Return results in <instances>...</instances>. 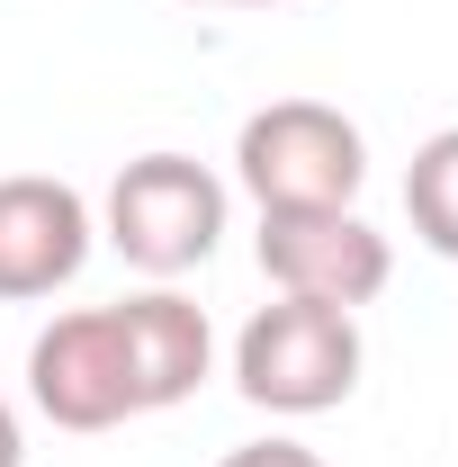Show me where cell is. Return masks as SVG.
Returning <instances> with one entry per match:
<instances>
[{
  "mask_svg": "<svg viewBox=\"0 0 458 467\" xmlns=\"http://www.w3.org/2000/svg\"><path fill=\"white\" fill-rule=\"evenodd\" d=\"M216 467H324L306 441H243V450H225Z\"/></svg>",
  "mask_w": 458,
  "mask_h": 467,
  "instance_id": "obj_9",
  "label": "cell"
},
{
  "mask_svg": "<svg viewBox=\"0 0 458 467\" xmlns=\"http://www.w3.org/2000/svg\"><path fill=\"white\" fill-rule=\"evenodd\" d=\"M117 342H126V378H135V405L162 413L189 405L216 368V333H207V306H189L180 288H144V296H117Z\"/></svg>",
  "mask_w": 458,
  "mask_h": 467,
  "instance_id": "obj_7",
  "label": "cell"
},
{
  "mask_svg": "<svg viewBox=\"0 0 458 467\" xmlns=\"http://www.w3.org/2000/svg\"><path fill=\"white\" fill-rule=\"evenodd\" d=\"M234 180L252 189L261 216L279 207H350L369 180V135L324 99H270L234 135Z\"/></svg>",
  "mask_w": 458,
  "mask_h": 467,
  "instance_id": "obj_1",
  "label": "cell"
},
{
  "mask_svg": "<svg viewBox=\"0 0 458 467\" xmlns=\"http://www.w3.org/2000/svg\"><path fill=\"white\" fill-rule=\"evenodd\" d=\"M225 234V180L189 153H135L109 180V243L126 270L144 279H180L216 252Z\"/></svg>",
  "mask_w": 458,
  "mask_h": 467,
  "instance_id": "obj_3",
  "label": "cell"
},
{
  "mask_svg": "<svg viewBox=\"0 0 458 467\" xmlns=\"http://www.w3.org/2000/svg\"><path fill=\"white\" fill-rule=\"evenodd\" d=\"M90 207L72 180H46V171H9L0 180V296L9 306H36L81 279L90 261Z\"/></svg>",
  "mask_w": 458,
  "mask_h": 467,
  "instance_id": "obj_6",
  "label": "cell"
},
{
  "mask_svg": "<svg viewBox=\"0 0 458 467\" xmlns=\"http://www.w3.org/2000/svg\"><path fill=\"white\" fill-rule=\"evenodd\" d=\"M261 270L279 296H315V306L359 315L369 296H387L396 252L359 207H279V216H261Z\"/></svg>",
  "mask_w": 458,
  "mask_h": 467,
  "instance_id": "obj_4",
  "label": "cell"
},
{
  "mask_svg": "<svg viewBox=\"0 0 458 467\" xmlns=\"http://www.w3.org/2000/svg\"><path fill=\"white\" fill-rule=\"evenodd\" d=\"M27 396H36V413H46L55 431H117L126 413H144L109 306L55 315V324L27 342Z\"/></svg>",
  "mask_w": 458,
  "mask_h": 467,
  "instance_id": "obj_5",
  "label": "cell"
},
{
  "mask_svg": "<svg viewBox=\"0 0 458 467\" xmlns=\"http://www.w3.org/2000/svg\"><path fill=\"white\" fill-rule=\"evenodd\" d=\"M0 467H27V431H18V413L0 396Z\"/></svg>",
  "mask_w": 458,
  "mask_h": 467,
  "instance_id": "obj_10",
  "label": "cell"
},
{
  "mask_svg": "<svg viewBox=\"0 0 458 467\" xmlns=\"http://www.w3.org/2000/svg\"><path fill=\"white\" fill-rule=\"evenodd\" d=\"M198 9H287V0H198Z\"/></svg>",
  "mask_w": 458,
  "mask_h": 467,
  "instance_id": "obj_11",
  "label": "cell"
},
{
  "mask_svg": "<svg viewBox=\"0 0 458 467\" xmlns=\"http://www.w3.org/2000/svg\"><path fill=\"white\" fill-rule=\"evenodd\" d=\"M234 387L261 413H333L359 387V315L279 296L234 333Z\"/></svg>",
  "mask_w": 458,
  "mask_h": 467,
  "instance_id": "obj_2",
  "label": "cell"
},
{
  "mask_svg": "<svg viewBox=\"0 0 458 467\" xmlns=\"http://www.w3.org/2000/svg\"><path fill=\"white\" fill-rule=\"evenodd\" d=\"M404 216H413V243L458 261V126L422 135L413 144V171H404Z\"/></svg>",
  "mask_w": 458,
  "mask_h": 467,
  "instance_id": "obj_8",
  "label": "cell"
}]
</instances>
